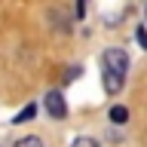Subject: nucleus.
<instances>
[{
    "label": "nucleus",
    "mask_w": 147,
    "mask_h": 147,
    "mask_svg": "<svg viewBox=\"0 0 147 147\" xmlns=\"http://www.w3.org/2000/svg\"><path fill=\"white\" fill-rule=\"evenodd\" d=\"M126 74H129V58L123 49H104L101 55V83H104V92L117 95L126 83Z\"/></svg>",
    "instance_id": "obj_1"
},
{
    "label": "nucleus",
    "mask_w": 147,
    "mask_h": 147,
    "mask_svg": "<svg viewBox=\"0 0 147 147\" xmlns=\"http://www.w3.org/2000/svg\"><path fill=\"white\" fill-rule=\"evenodd\" d=\"M46 110H49V117H55V119H61V117H67V104H64V95L61 92H49V95H46Z\"/></svg>",
    "instance_id": "obj_2"
},
{
    "label": "nucleus",
    "mask_w": 147,
    "mask_h": 147,
    "mask_svg": "<svg viewBox=\"0 0 147 147\" xmlns=\"http://www.w3.org/2000/svg\"><path fill=\"white\" fill-rule=\"evenodd\" d=\"M34 113H37V107H34V104H28V107L18 110V117L12 119V123H16V126H18V123H28V119H34Z\"/></svg>",
    "instance_id": "obj_3"
},
{
    "label": "nucleus",
    "mask_w": 147,
    "mask_h": 147,
    "mask_svg": "<svg viewBox=\"0 0 147 147\" xmlns=\"http://www.w3.org/2000/svg\"><path fill=\"white\" fill-rule=\"evenodd\" d=\"M110 119H113V123H126V119H129V110L126 107H113V110H110Z\"/></svg>",
    "instance_id": "obj_4"
},
{
    "label": "nucleus",
    "mask_w": 147,
    "mask_h": 147,
    "mask_svg": "<svg viewBox=\"0 0 147 147\" xmlns=\"http://www.w3.org/2000/svg\"><path fill=\"white\" fill-rule=\"evenodd\" d=\"M16 147H43V141H40V138H22Z\"/></svg>",
    "instance_id": "obj_5"
},
{
    "label": "nucleus",
    "mask_w": 147,
    "mask_h": 147,
    "mask_svg": "<svg viewBox=\"0 0 147 147\" xmlns=\"http://www.w3.org/2000/svg\"><path fill=\"white\" fill-rule=\"evenodd\" d=\"M71 147H98V144H95L92 138H74V144H71Z\"/></svg>",
    "instance_id": "obj_6"
},
{
    "label": "nucleus",
    "mask_w": 147,
    "mask_h": 147,
    "mask_svg": "<svg viewBox=\"0 0 147 147\" xmlns=\"http://www.w3.org/2000/svg\"><path fill=\"white\" fill-rule=\"evenodd\" d=\"M135 40H138V43H141V46L147 49V31H144V28H138V31H135Z\"/></svg>",
    "instance_id": "obj_7"
},
{
    "label": "nucleus",
    "mask_w": 147,
    "mask_h": 147,
    "mask_svg": "<svg viewBox=\"0 0 147 147\" xmlns=\"http://www.w3.org/2000/svg\"><path fill=\"white\" fill-rule=\"evenodd\" d=\"M77 74H80V67H67V74H64V83H71Z\"/></svg>",
    "instance_id": "obj_8"
},
{
    "label": "nucleus",
    "mask_w": 147,
    "mask_h": 147,
    "mask_svg": "<svg viewBox=\"0 0 147 147\" xmlns=\"http://www.w3.org/2000/svg\"><path fill=\"white\" fill-rule=\"evenodd\" d=\"M86 16V0H77V18Z\"/></svg>",
    "instance_id": "obj_9"
}]
</instances>
